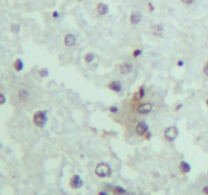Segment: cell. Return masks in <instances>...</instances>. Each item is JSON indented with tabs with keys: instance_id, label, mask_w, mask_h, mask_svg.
<instances>
[{
	"instance_id": "44dd1931",
	"label": "cell",
	"mask_w": 208,
	"mask_h": 195,
	"mask_svg": "<svg viewBox=\"0 0 208 195\" xmlns=\"http://www.w3.org/2000/svg\"><path fill=\"white\" fill-rule=\"evenodd\" d=\"M204 74L206 75V76H208V62L205 64V66H204Z\"/></svg>"
},
{
	"instance_id": "4fadbf2b",
	"label": "cell",
	"mask_w": 208,
	"mask_h": 195,
	"mask_svg": "<svg viewBox=\"0 0 208 195\" xmlns=\"http://www.w3.org/2000/svg\"><path fill=\"white\" fill-rule=\"evenodd\" d=\"M152 30H153V33L155 34V36H159L160 37L163 31V28L162 26H159V24H157V26H152Z\"/></svg>"
},
{
	"instance_id": "9c48e42d",
	"label": "cell",
	"mask_w": 208,
	"mask_h": 195,
	"mask_svg": "<svg viewBox=\"0 0 208 195\" xmlns=\"http://www.w3.org/2000/svg\"><path fill=\"white\" fill-rule=\"evenodd\" d=\"M75 42H76V39H75V37L71 33H68L67 36L64 37V44L65 46L67 47H72L75 44Z\"/></svg>"
},
{
	"instance_id": "f1b7e54d",
	"label": "cell",
	"mask_w": 208,
	"mask_h": 195,
	"mask_svg": "<svg viewBox=\"0 0 208 195\" xmlns=\"http://www.w3.org/2000/svg\"><path fill=\"white\" fill-rule=\"evenodd\" d=\"M207 105H208V100H207Z\"/></svg>"
},
{
	"instance_id": "8992f818",
	"label": "cell",
	"mask_w": 208,
	"mask_h": 195,
	"mask_svg": "<svg viewBox=\"0 0 208 195\" xmlns=\"http://www.w3.org/2000/svg\"><path fill=\"white\" fill-rule=\"evenodd\" d=\"M151 109H152V105L150 104V103H144V104H141L139 107H138V112L140 113V114H147V113H149L151 111Z\"/></svg>"
},
{
	"instance_id": "30bf717a",
	"label": "cell",
	"mask_w": 208,
	"mask_h": 195,
	"mask_svg": "<svg viewBox=\"0 0 208 195\" xmlns=\"http://www.w3.org/2000/svg\"><path fill=\"white\" fill-rule=\"evenodd\" d=\"M109 88L113 91H116V92H120L122 89V84L119 81H113L109 84Z\"/></svg>"
},
{
	"instance_id": "6da1fadb",
	"label": "cell",
	"mask_w": 208,
	"mask_h": 195,
	"mask_svg": "<svg viewBox=\"0 0 208 195\" xmlns=\"http://www.w3.org/2000/svg\"><path fill=\"white\" fill-rule=\"evenodd\" d=\"M111 173H112L111 167L108 164H105V163H100L96 168V174L100 178L109 177L111 175Z\"/></svg>"
},
{
	"instance_id": "ac0fdd59",
	"label": "cell",
	"mask_w": 208,
	"mask_h": 195,
	"mask_svg": "<svg viewBox=\"0 0 208 195\" xmlns=\"http://www.w3.org/2000/svg\"><path fill=\"white\" fill-rule=\"evenodd\" d=\"M11 30L13 31L14 33H17L18 31H20V26H18V24H12Z\"/></svg>"
},
{
	"instance_id": "ba28073f",
	"label": "cell",
	"mask_w": 208,
	"mask_h": 195,
	"mask_svg": "<svg viewBox=\"0 0 208 195\" xmlns=\"http://www.w3.org/2000/svg\"><path fill=\"white\" fill-rule=\"evenodd\" d=\"M141 13L139 11H133L131 13V16H130V21L132 24H138L141 21Z\"/></svg>"
},
{
	"instance_id": "52a82bcc",
	"label": "cell",
	"mask_w": 208,
	"mask_h": 195,
	"mask_svg": "<svg viewBox=\"0 0 208 195\" xmlns=\"http://www.w3.org/2000/svg\"><path fill=\"white\" fill-rule=\"evenodd\" d=\"M132 71V65L129 64V63H123V64L120 65V72L123 75H128L130 74Z\"/></svg>"
},
{
	"instance_id": "277c9868",
	"label": "cell",
	"mask_w": 208,
	"mask_h": 195,
	"mask_svg": "<svg viewBox=\"0 0 208 195\" xmlns=\"http://www.w3.org/2000/svg\"><path fill=\"white\" fill-rule=\"evenodd\" d=\"M83 185V181L78 175H73L70 179V186L74 189H78Z\"/></svg>"
},
{
	"instance_id": "484cf974",
	"label": "cell",
	"mask_w": 208,
	"mask_h": 195,
	"mask_svg": "<svg viewBox=\"0 0 208 195\" xmlns=\"http://www.w3.org/2000/svg\"><path fill=\"white\" fill-rule=\"evenodd\" d=\"M59 16V14H58V12H54V13H53V17H58Z\"/></svg>"
},
{
	"instance_id": "7c38bea8",
	"label": "cell",
	"mask_w": 208,
	"mask_h": 195,
	"mask_svg": "<svg viewBox=\"0 0 208 195\" xmlns=\"http://www.w3.org/2000/svg\"><path fill=\"white\" fill-rule=\"evenodd\" d=\"M179 168H180V170H181V172H183V173H188V172H190V170H191L190 165L185 161H182L181 163H180Z\"/></svg>"
},
{
	"instance_id": "e0dca14e",
	"label": "cell",
	"mask_w": 208,
	"mask_h": 195,
	"mask_svg": "<svg viewBox=\"0 0 208 195\" xmlns=\"http://www.w3.org/2000/svg\"><path fill=\"white\" fill-rule=\"evenodd\" d=\"M48 69H46V68H44V69H42V70H40V72H39V75L41 77H46V76H48Z\"/></svg>"
},
{
	"instance_id": "d4e9b609",
	"label": "cell",
	"mask_w": 208,
	"mask_h": 195,
	"mask_svg": "<svg viewBox=\"0 0 208 195\" xmlns=\"http://www.w3.org/2000/svg\"><path fill=\"white\" fill-rule=\"evenodd\" d=\"M203 192L205 193L206 195H208V186H205L203 188Z\"/></svg>"
},
{
	"instance_id": "603a6c76",
	"label": "cell",
	"mask_w": 208,
	"mask_h": 195,
	"mask_svg": "<svg viewBox=\"0 0 208 195\" xmlns=\"http://www.w3.org/2000/svg\"><path fill=\"white\" fill-rule=\"evenodd\" d=\"M110 111L111 112H117L118 111V107H116V106H111V107H110Z\"/></svg>"
},
{
	"instance_id": "5b68a950",
	"label": "cell",
	"mask_w": 208,
	"mask_h": 195,
	"mask_svg": "<svg viewBox=\"0 0 208 195\" xmlns=\"http://www.w3.org/2000/svg\"><path fill=\"white\" fill-rule=\"evenodd\" d=\"M147 131H148V125H147L146 122H144V121L139 122V124L136 125V128H135V133L137 134H139V136H142V134H145Z\"/></svg>"
},
{
	"instance_id": "cb8c5ba5",
	"label": "cell",
	"mask_w": 208,
	"mask_h": 195,
	"mask_svg": "<svg viewBox=\"0 0 208 195\" xmlns=\"http://www.w3.org/2000/svg\"><path fill=\"white\" fill-rule=\"evenodd\" d=\"M139 92H140V98H142V97L144 96V89H143V87H141V88H140V91H139Z\"/></svg>"
},
{
	"instance_id": "3957f363",
	"label": "cell",
	"mask_w": 208,
	"mask_h": 195,
	"mask_svg": "<svg viewBox=\"0 0 208 195\" xmlns=\"http://www.w3.org/2000/svg\"><path fill=\"white\" fill-rule=\"evenodd\" d=\"M165 139L168 141H174L179 136V131L175 125L166 127L165 130Z\"/></svg>"
},
{
	"instance_id": "7402d4cb",
	"label": "cell",
	"mask_w": 208,
	"mask_h": 195,
	"mask_svg": "<svg viewBox=\"0 0 208 195\" xmlns=\"http://www.w3.org/2000/svg\"><path fill=\"white\" fill-rule=\"evenodd\" d=\"M141 54V50H135L134 53H133V56L134 57H138Z\"/></svg>"
},
{
	"instance_id": "9a60e30c",
	"label": "cell",
	"mask_w": 208,
	"mask_h": 195,
	"mask_svg": "<svg viewBox=\"0 0 208 195\" xmlns=\"http://www.w3.org/2000/svg\"><path fill=\"white\" fill-rule=\"evenodd\" d=\"M29 92H27V90H20V92H18V97L21 99V100H26L27 97H29Z\"/></svg>"
},
{
	"instance_id": "5bb4252c",
	"label": "cell",
	"mask_w": 208,
	"mask_h": 195,
	"mask_svg": "<svg viewBox=\"0 0 208 195\" xmlns=\"http://www.w3.org/2000/svg\"><path fill=\"white\" fill-rule=\"evenodd\" d=\"M23 68H24V63H23V61H21L20 59H17L16 61H15V63H14V69L17 72H20V71L23 70Z\"/></svg>"
},
{
	"instance_id": "83f0119b",
	"label": "cell",
	"mask_w": 208,
	"mask_h": 195,
	"mask_svg": "<svg viewBox=\"0 0 208 195\" xmlns=\"http://www.w3.org/2000/svg\"><path fill=\"white\" fill-rule=\"evenodd\" d=\"M178 65L179 66H183V65H184V62H183V61H179L178 62Z\"/></svg>"
},
{
	"instance_id": "8fae6325",
	"label": "cell",
	"mask_w": 208,
	"mask_h": 195,
	"mask_svg": "<svg viewBox=\"0 0 208 195\" xmlns=\"http://www.w3.org/2000/svg\"><path fill=\"white\" fill-rule=\"evenodd\" d=\"M97 12H99L100 15H105V14L108 13L109 7H108V5L104 4V3H100V4L97 5Z\"/></svg>"
},
{
	"instance_id": "4316f807",
	"label": "cell",
	"mask_w": 208,
	"mask_h": 195,
	"mask_svg": "<svg viewBox=\"0 0 208 195\" xmlns=\"http://www.w3.org/2000/svg\"><path fill=\"white\" fill-rule=\"evenodd\" d=\"M99 195H108V193L104 192V191H100V192H99Z\"/></svg>"
},
{
	"instance_id": "ffe728a7",
	"label": "cell",
	"mask_w": 208,
	"mask_h": 195,
	"mask_svg": "<svg viewBox=\"0 0 208 195\" xmlns=\"http://www.w3.org/2000/svg\"><path fill=\"white\" fill-rule=\"evenodd\" d=\"M181 1L184 3V4H186V5H190V4L193 3L194 0H181Z\"/></svg>"
},
{
	"instance_id": "d6986e66",
	"label": "cell",
	"mask_w": 208,
	"mask_h": 195,
	"mask_svg": "<svg viewBox=\"0 0 208 195\" xmlns=\"http://www.w3.org/2000/svg\"><path fill=\"white\" fill-rule=\"evenodd\" d=\"M5 100H6V98H5V96H4V94H0V104H4L5 103Z\"/></svg>"
},
{
	"instance_id": "7a4b0ae2",
	"label": "cell",
	"mask_w": 208,
	"mask_h": 195,
	"mask_svg": "<svg viewBox=\"0 0 208 195\" xmlns=\"http://www.w3.org/2000/svg\"><path fill=\"white\" fill-rule=\"evenodd\" d=\"M48 117H47V113L45 111H37L34 114V124H36L38 127H43L46 124Z\"/></svg>"
},
{
	"instance_id": "2e32d148",
	"label": "cell",
	"mask_w": 208,
	"mask_h": 195,
	"mask_svg": "<svg viewBox=\"0 0 208 195\" xmlns=\"http://www.w3.org/2000/svg\"><path fill=\"white\" fill-rule=\"evenodd\" d=\"M94 60V55L93 54V53H87V54H86V56H84V61H86V63H91Z\"/></svg>"
}]
</instances>
